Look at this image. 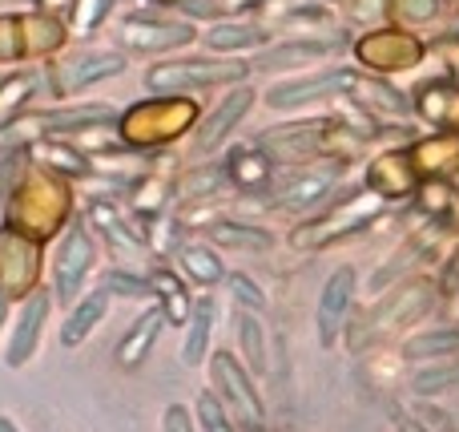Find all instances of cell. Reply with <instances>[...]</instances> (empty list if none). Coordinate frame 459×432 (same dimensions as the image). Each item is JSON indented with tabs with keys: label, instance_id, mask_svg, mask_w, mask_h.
Listing matches in <instances>:
<instances>
[{
	"label": "cell",
	"instance_id": "cell-1",
	"mask_svg": "<svg viewBox=\"0 0 459 432\" xmlns=\"http://www.w3.org/2000/svg\"><path fill=\"white\" fill-rule=\"evenodd\" d=\"M436 295H439V287L431 279H423V275H415V279L391 287L379 304H371L355 320V328H351V336H347L351 352H363V348H371V344H379V339L395 336V331L411 328L415 320H423V315L431 312Z\"/></svg>",
	"mask_w": 459,
	"mask_h": 432
},
{
	"label": "cell",
	"instance_id": "cell-2",
	"mask_svg": "<svg viewBox=\"0 0 459 432\" xmlns=\"http://www.w3.org/2000/svg\"><path fill=\"white\" fill-rule=\"evenodd\" d=\"M65 218H69V190L45 170L24 174L8 202V226L32 234V239H48L61 231Z\"/></svg>",
	"mask_w": 459,
	"mask_h": 432
},
{
	"label": "cell",
	"instance_id": "cell-3",
	"mask_svg": "<svg viewBox=\"0 0 459 432\" xmlns=\"http://www.w3.org/2000/svg\"><path fill=\"white\" fill-rule=\"evenodd\" d=\"M194 121H198V105L190 97H150L121 118V134L129 145H161L182 137Z\"/></svg>",
	"mask_w": 459,
	"mask_h": 432
},
{
	"label": "cell",
	"instance_id": "cell-4",
	"mask_svg": "<svg viewBox=\"0 0 459 432\" xmlns=\"http://www.w3.org/2000/svg\"><path fill=\"white\" fill-rule=\"evenodd\" d=\"M379 207H383V198L371 194V190L359 194V198H334V210H326V215L315 218V223L299 226V231L290 234V242L299 251H318L331 239H339V234H351L363 223H371V218L379 215Z\"/></svg>",
	"mask_w": 459,
	"mask_h": 432
},
{
	"label": "cell",
	"instance_id": "cell-5",
	"mask_svg": "<svg viewBox=\"0 0 459 432\" xmlns=\"http://www.w3.org/2000/svg\"><path fill=\"white\" fill-rule=\"evenodd\" d=\"M40 275V239L16 231H0V295H32Z\"/></svg>",
	"mask_w": 459,
	"mask_h": 432
},
{
	"label": "cell",
	"instance_id": "cell-6",
	"mask_svg": "<svg viewBox=\"0 0 459 432\" xmlns=\"http://www.w3.org/2000/svg\"><path fill=\"white\" fill-rule=\"evenodd\" d=\"M65 29L53 16H0V61H16V57L32 53H53L61 48Z\"/></svg>",
	"mask_w": 459,
	"mask_h": 432
},
{
	"label": "cell",
	"instance_id": "cell-7",
	"mask_svg": "<svg viewBox=\"0 0 459 432\" xmlns=\"http://www.w3.org/2000/svg\"><path fill=\"white\" fill-rule=\"evenodd\" d=\"M242 77H246L242 61H166L145 73V85L150 89H206V85H230V81H242Z\"/></svg>",
	"mask_w": 459,
	"mask_h": 432
},
{
	"label": "cell",
	"instance_id": "cell-8",
	"mask_svg": "<svg viewBox=\"0 0 459 432\" xmlns=\"http://www.w3.org/2000/svg\"><path fill=\"white\" fill-rule=\"evenodd\" d=\"M210 372H214V388L226 396L230 412L246 425H262L266 420V404H262L258 388L250 380V368L234 360V352H214L210 356Z\"/></svg>",
	"mask_w": 459,
	"mask_h": 432
},
{
	"label": "cell",
	"instance_id": "cell-9",
	"mask_svg": "<svg viewBox=\"0 0 459 432\" xmlns=\"http://www.w3.org/2000/svg\"><path fill=\"white\" fill-rule=\"evenodd\" d=\"M423 40L420 37H407V32H367L363 40L355 45V57L375 73H403V69H415L423 61Z\"/></svg>",
	"mask_w": 459,
	"mask_h": 432
},
{
	"label": "cell",
	"instance_id": "cell-10",
	"mask_svg": "<svg viewBox=\"0 0 459 432\" xmlns=\"http://www.w3.org/2000/svg\"><path fill=\"white\" fill-rule=\"evenodd\" d=\"M359 73L355 69H326L315 77H299V81H278L266 89V105L270 110H294L302 101H318L326 93H351Z\"/></svg>",
	"mask_w": 459,
	"mask_h": 432
},
{
	"label": "cell",
	"instance_id": "cell-11",
	"mask_svg": "<svg viewBox=\"0 0 459 432\" xmlns=\"http://www.w3.org/2000/svg\"><path fill=\"white\" fill-rule=\"evenodd\" d=\"M355 267H339L331 279L323 283V295H318V312H315V323H318V344L323 348H334V339L342 336V323H347V312H351V299H355Z\"/></svg>",
	"mask_w": 459,
	"mask_h": 432
},
{
	"label": "cell",
	"instance_id": "cell-12",
	"mask_svg": "<svg viewBox=\"0 0 459 432\" xmlns=\"http://www.w3.org/2000/svg\"><path fill=\"white\" fill-rule=\"evenodd\" d=\"M89 267H93V242L81 226H73L56 247V263H53V283H56V299L61 304H77V291L85 283Z\"/></svg>",
	"mask_w": 459,
	"mask_h": 432
},
{
	"label": "cell",
	"instance_id": "cell-13",
	"mask_svg": "<svg viewBox=\"0 0 459 432\" xmlns=\"http://www.w3.org/2000/svg\"><path fill=\"white\" fill-rule=\"evenodd\" d=\"M121 40L129 48H142V53H161V48H178L190 45L194 29L186 21H158V16H129L121 24Z\"/></svg>",
	"mask_w": 459,
	"mask_h": 432
},
{
	"label": "cell",
	"instance_id": "cell-14",
	"mask_svg": "<svg viewBox=\"0 0 459 432\" xmlns=\"http://www.w3.org/2000/svg\"><path fill=\"white\" fill-rule=\"evenodd\" d=\"M250 105H254V89H250V85H238L234 93H226L222 101L214 105V113H210V118L198 126V137H194L198 154L218 150V145H222L226 137L238 129V121H242L246 113H250Z\"/></svg>",
	"mask_w": 459,
	"mask_h": 432
},
{
	"label": "cell",
	"instance_id": "cell-15",
	"mask_svg": "<svg viewBox=\"0 0 459 432\" xmlns=\"http://www.w3.org/2000/svg\"><path fill=\"white\" fill-rule=\"evenodd\" d=\"M45 320H48V295L45 291H32V295L24 299L21 320H16V328H13V344H8V356H4L8 368H24V364L32 360Z\"/></svg>",
	"mask_w": 459,
	"mask_h": 432
},
{
	"label": "cell",
	"instance_id": "cell-16",
	"mask_svg": "<svg viewBox=\"0 0 459 432\" xmlns=\"http://www.w3.org/2000/svg\"><path fill=\"white\" fill-rule=\"evenodd\" d=\"M334 182H339V162H326V166H315V170H302L294 174L290 182L278 190V207L286 210H307V207H318L323 198H331Z\"/></svg>",
	"mask_w": 459,
	"mask_h": 432
},
{
	"label": "cell",
	"instance_id": "cell-17",
	"mask_svg": "<svg viewBox=\"0 0 459 432\" xmlns=\"http://www.w3.org/2000/svg\"><path fill=\"white\" fill-rule=\"evenodd\" d=\"M367 190L379 194L383 202L387 198H403V194L415 190V162L411 154H383V158L371 162V170H367Z\"/></svg>",
	"mask_w": 459,
	"mask_h": 432
},
{
	"label": "cell",
	"instance_id": "cell-18",
	"mask_svg": "<svg viewBox=\"0 0 459 432\" xmlns=\"http://www.w3.org/2000/svg\"><path fill=\"white\" fill-rule=\"evenodd\" d=\"M126 69V57L121 53H85L77 61H69L56 77V93H77V89L93 85V81H105V77H117Z\"/></svg>",
	"mask_w": 459,
	"mask_h": 432
},
{
	"label": "cell",
	"instance_id": "cell-19",
	"mask_svg": "<svg viewBox=\"0 0 459 432\" xmlns=\"http://www.w3.org/2000/svg\"><path fill=\"white\" fill-rule=\"evenodd\" d=\"M109 295L113 291L101 287V291H89L85 299H77L73 315L65 320V328H61V344L65 348H77V344H85V339L93 336V328L105 320V312H109Z\"/></svg>",
	"mask_w": 459,
	"mask_h": 432
},
{
	"label": "cell",
	"instance_id": "cell-20",
	"mask_svg": "<svg viewBox=\"0 0 459 432\" xmlns=\"http://www.w3.org/2000/svg\"><path fill=\"white\" fill-rule=\"evenodd\" d=\"M161 323H166V312L153 307V312H145L142 320L126 331V339L117 344V364L121 368H137V364L150 356V348L158 344V336H161Z\"/></svg>",
	"mask_w": 459,
	"mask_h": 432
},
{
	"label": "cell",
	"instance_id": "cell-21",
	"mask_svg": "<svg viewBox=\"0 0 459 432\" xmlns=\"http://www.w3.org/2000/svg\"><path fill=\"white\" fill-rule=\"evenodd\" d=\"M407 154H411L415 170H423V174H444V170L459 166V134H431V137H423V142H415Z\"/></svg>",
	"mask_w": 459,
	"mask_h": 432
},
{
	"label": "cell",
	"instance_id": "cell-22",
	"mask_svg": "<svg viewBox=\"0 0 459 432\" xmlns=\"http://www.w3.org/2000/svg\"><path fill=\"white\" fill-rule=\"evenodd\" d=\"M420 113L444 134H459V85H423Z\"/></svg>",
	"mask_w": 459,
	"mask_h": 432
},
{
	"label": "cell",
	"instance_id": "cell-23",
	"mask_svg": "<svg viewBox=\"0 0 459 432\" xmlns=\"http://www.w3.org/2000/svg\"><path fill=\"white\" fill-rule=\"evenodd\" d=\"M351 93L359 97V105H363V110L387 113V118H403V113L411 110V105H407V97L399 93L395 85H387V81H379V77H363V73L355 77Z\"/></svg>",
	"mask_w": 459,
	"mask_h": 432
},
{
	"label": "cell",
	"instance_id": "cell-24",
	"mask_svg": "<svg viewBox=\"0 0 459 432\" xmlns=\"http://www.w3.org/2000/svg\"><path fill=\"white\" fill-rule=\"evenodd\" d=\"M234 328H238V339H242V356H246L250 376H266L270 364H266V336H262L258 312H250V307H234Z\"/></svg>",
	"mask_w": 459,
	"mask_h": 432
},
{
	"label": "cell",
	"instance_id": "cell-25",
	"mask_svg": "<svg viewBox=\"0 0 459 432\" xmlns=\"http://www.w3.org/2000/svg\"><path fill=\"white\" fill-rule=\"evenodd\" d=\"M334 53V40H290V45H278L270 53H262L258 69H294V65H310L323 61V57Z\"/></svg>",
	"mask_w": 459,
	"mask_h": 432
},
{
	"label": "cell",
	"instance_id": "cell-26",
	"mask_svg": "<svg viewBox=\"0 0 459 432\" xmlns=\"http://www.w3.org/2000/svg\"><path fill=\"white\" fill-rule=\"evenodd\" d=\"M455 352H459V328H431L403 344V360H411V364L447 360V356H455Z\"/></svg>",
	"mask_w": 459,
	"mask_h": 432
},
{
	"label": "cell",
	"instance_id": "cell-27",
	"mask_svg": "<svg viewBox=\"0 0 459 432\" xmlns=\"http://www.w3.org/2000/svg\"><path fill=\"white\" fill-rule=\"evenodd\" d=\"M210 336H214V304H210V299H202V304L194 307L190 336H186V352H182V360L190 364V368H198V364L206 360V344H210Z\"/></svg>",
	"mask_w": 459,
	"mask_h": 432
},
{
	"label": "cell",
	"instance_id": "cell-28",
	"mask_svg": "<svg viewBox=\"0 0 459 432\" xmlns=\"http://www.w3.org/2000/svg\"><path fill=\"white\" fill-rule=\"evenodd\" d=\"M206 40L210 48H218V53H234V48H254L266 40V29H258V24H214V29H206Z\"/></svg>",
	"mask_w": 459,
	"mask_h": 432
},
{
	"label": "cell",
	"instance_id": "cell-29",
	"mask_svg": "<svg viewBox=\"0 0 459 432\" xmlns=\"http://www.w3.org/2000/svg\"><path fill=\"white\" fill-rule=\"evenodd\" d=\"M29 158L37 166H53L61 174H85V158L77 154V145H65V142H32L29 145Z\"/></svg>",
	"mask_w": 459,
	"mask_h": 432
},
{
	"label": "cell",
	"instance_id": "cell-30",
	"mask_svg": "<svg viewBox=\"0 0 459 432\" xmlns=\"http://www.w3.org/2000/svg\"><path fill=\"white\" fill-rule=\"evenodd\" d=\"M153 291L161 295V312H166V320L182 323L186 315H190V295H186V283L178 279L174 271H153Z\"/></svg>",
	"mask_w": 459,
	"mask_h": 432
},
{
	"label": "cell",
	"instance_id": "cell-31",
	"mask_svg": "<svg viewBox=\"0 0 459 432\" xmlns=\"http://www.w3.org/2000/svg\"><path fill=\"white\" fill-rule=\"evenodd\" d=\"M210 234H214V242H226V247H246V251L274 247L270 231H262V226H246V223H218Z\"/></svg>",
	"mask_w": 459,
	"mask_h": 432
},
{
	"label": "cell",
	"instance_id": "cell-32",
	"mask_svg": "<svg viewBox=\"0 0 459 432\" xmlns=\"http://www.w3.org/2000/svg\"><path fill=\"white\" fill-rule=\"evenodd\" d=\"M452 388H459V360L423 368V372H415V380H411L415 396H439V392H452Z\"/></svg>",
	"mask_w": 459,
	"mask_h": 432
},
{
	"label": "cell",
	"instance_id": "cell-33",
	"mask_svg": "<svg viewBox=\"0 0 459 432\" xmlns=\"http://www.w3.org/2000/svg\"><path fill=\"white\" fill-rule=\"evenodd\" d=\"M230 166H234V182L238 186H262L270 178V158L262 150H238Z\"/></svg>",
	"mask_w": 459,
	"mask_h": 432
},
{
	"label": "cell",
	"instance_id": "cell-34",
	"mask_svg": "<svg viewBox=\"0 0 459 432\" xmlns=\"http://www.w3.org/2000/svg\"><path fill=\"white\" fill-rule=\"evenodd\" d=\"M182 267H186V275H194L198 283H218L222 279V263H218V255L214 251H206V247H186L182 251Z\"/></svg>",
	"mask_w": 459,
	"mask_h": 432
},
{
	"label": "cell",
	"instance_id": "cell-35",
	"mask_svg": "<svg viewBox=\"0 0 459 432\" xmlns=\"http://www.w3.org/2000/svg\"><path fill=\"white\" fill-rule=\"evenodd\" d=\"M32 89H37V77H32V73H21V77L4 81V85H0V121H4L8 113L21 110V105L32 97Z\"/></svg>",
	"mask_w": 459,
	"mask_h": 432
},
{
	"label": "cell",
	"instance_id": "cell-36",
	"mask_svg": "<svg viewBox=\"0 0 459 432\" xmlns=\"http://www.w3.org/2000/svg\"><path fill=\"white\" fill-rule=\"evenodd\" d=\"M428 247H431V239H411L403 251H399L395 259H391L387 267H383L379 275H375V279H371V287H383V283H391L399 271H407V267H411L415 259H423V255H428Z\"/></svg>",
	"mask_w": 459,
	"mask_h": 432
},
{
	"label": "cell",
	"instance_id": "cell-37",
	"mask_svg": "<svg viewBox=\"0 0 459 432\" xmlns=\"http://www.w3.org/2000/svg\"><path fill=\"white\" fill-rule=\"evenodd\" d=\"M391 13H395V21H431V16H439V0H391Z\"/></svg>",
	"mask_w": 459,
	"mask_h": 432
},
{
	"label": "cell",
	"instance_id": "cell-38",
	"mask_svg": "<svg viewBox=\"0 0 459 432\" xmlns=\"http://www.w3.org/2000/svg\"><path fill=\"white\" fill-rule=\"evenodd\" d=\"M105 287L113 291V295H129V299H142L153 291V283L137 279V275H126V271H109L105 275Z\"/></svg>",
	"mask_w": 459,
	"mask_h": 432
},
{
	"label": "cell",
	"instance_id": "cell-39",
	"mask_svg": "<svg viewBox=\"0 0 459 432\" xmlns=\"http://www.w3.org/2000/svg\"><path fill=\"white\" fill-rule=\"evenodd\" d=\"M230 287H234V299H238V307H250V312H266V295L258 291V283L250 279V275H234L230 279Z\"/></svg>",
	"mask_w": 459,
	"mask_h": 432
},
{
	"label": "cell",
	"instance_id": "cell-40",
	"mask_svg": "<svg viewBox=\"0 0 459 432\" xmlns=\"http://www.w3.org/2000/svg\"><path fill=\"white\" fill-rule=\"evenodd\" d=\"M166 194H169V182H161V178H145V182H137V207H142L145 215H153V210H161Z\"/></svg>",
	"mask_w": 459,
	"mask_h": 432
},
{
	"label": "cell",
	"instance_id": "cell-41",
	"mask_svg": "<svg viewBox=\"0 0 459 432\" xmlns=\"http://www.w3.org/2000/svg\"><path fill=\"white\" fill-rule=\"evenodd\" d=\"M21 158H24V154L13 150L4 162H0V210L13 202V186H16V178H21Z\"/></svg>",
	"mask_w": 459,
	"mask_h": 432
},
{
	"label": "cell",
	"instance_id": "cell-42",
	"mask_svg": "<svg viewBox=\"0 0 459 432\" xmlns=\"http://www.w3.org/2000/svg\"><path fill=\"white\" fill-rule=\"evenodd\" d=\"M109 13V0H81V8H77V29L81 32H89V29H97V21Z\"/></svg>",
	"mask_w": 459,
	"mask_h": 432
},
{
	"label": "cell",
	"instance_id": "cell-43",
	"mask_svg": "<svg viewBox=\"0 0 459 432\" xmlns=\"http://www.w3.org/2000/svg\"><path fill=\"white\" fill-rule=\"evenodd\" d=\"M218 182H222V174H218V170H198V174H194L186 186H178V194H186V198H190V194H198V190H214Z\"/></svg>",
	"mask_w": 459,
	"mask_h": 432
},
{
	"label": "cell",
	"instance_id": "cell-44",
	"mask_svg": "<svg viewBox=\"0 0 459 432\" xmlns=\"http://www.w3.org/2000/svg\"><path fill=\"white\" fill-rule=\"evenodd\" d=\"M166 432H198V428H194L190 412L174 404V409H166Z\"/></svg>",
	"mask_w": 459,
	"mask_h": 432
},
{
	"label": "cell",
	"instance_id": "cell-45",
	"mask_svg": "<svg viewBox=\"0 0 459 432\" xmlns=\"http://www.w3.org/2000/svg\"><path fill=\"white\" fill-rule=\"evenodd\" d=\"M444 291L447 295H455L459 291V251L452 255V263H447V271H444Z\"/></svg>",
	"mask_w": 459,
	"mask_h": 432
},
{
	"label": "cell",
	"instance_id": "cell-46",
	"mask_svg": "<svg viewBox=\"0 0 459 432\" xmlns=\"http://www.w3.org/2000/svg\"><path fill=\"white\" fill-rule=\"evenodd\" d=\"M73 4H77V0H37V13H45V16H56V13H69Z\"/></svg>",
	"mask_w": 459,
	"mask_h": 432
},
{
	"label": "cell",
	"instance_id": "cell-47",
	"mask_svg": "<svg viewBox=\"0 0 459 432\" xmlns=\"http://www.w3.org/2000/svg\"><path fill=\"white\" fill-rule=\"evenodd\" d=\"M395 428H399V432H431L428 425H420V420H415V417H403V412H399V417H395Z\"/></svg>",
	"mask_w": 459,
	"mask_h": 432
},
{
	"label": "cell",
	"instance_id": "cell-48",
	"mask_svg": "<svg viewBox=\"0 0 459 432\" xmlns=\"http://www.w3.org/2000/svg\"><path fill=\"white\" fill-rule=\"evenodd\" d=\"M0 432H21V428H16V425H13V420H8V417H0Z\"/></svg>",
	"mask_w": 459,
	"mask_h": 432
},
{
	"label": "cell",
	"instance_id": "cell-49",
	"mask_svg": "<svg viewBox=\"0 0 459 432\" xmlns=\"http://www.w3.org/2000/svg\"><path fill=\"white\" fill-rule=\"evenodd\" d=\"M0 328H4V295H0Z\"/></svg>",
	"mask_w": 459,
	"mask_h": 432
},
{
	"label": "cell",
	"instance_id": "cell-50",
	"mask_svg": "<svg viewBox=\"0 0 459 432\" xmlns=\"http://www.w3.org/2000/svg\"><path fill=\"white\" fill-rule=\"evenodd\" d=\"M455 186H459V174H455Z\"/></svg>",
	"mask_w": 459,
	"mask_h": 432
}]
</instances>
